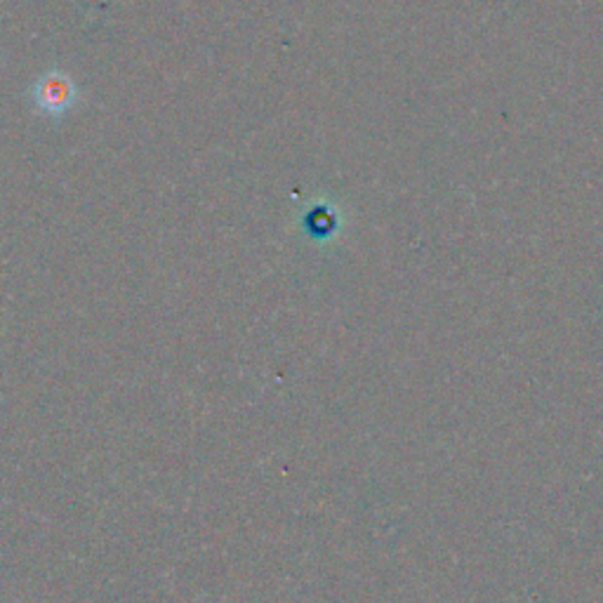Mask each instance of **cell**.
I'll list each match as a JSON object with an SVG mask.
<instances>
[{
    "mask_svg": "<svg viewBox=\"0 0 603 603\" xmlns=\"http://www.w3.org/2000/svg\"><path fill=\"white\" fill-rule=\"evenodd\" d=\"M29 92H32V102L40 114L54 116V118L64 116L66 111H72L74 104L78 102V88L74 78L66 72H58V68H52V72L40 76Z\"/></svg>",
    "mask_w": 603,
    "mask_h": 603,
    "instance_id": "1",
    "label": "cell"
}]
</instances>
